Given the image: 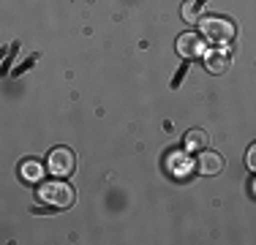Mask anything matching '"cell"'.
Segmentation results:
<instances>
[{"instance_id": "cell-5", "label": "cell", "mask_w": 256, "mask_h": 245, "mask_svg": "<svg viewBox=\"0 0 256 245\" xmlns=\"http://www.w3.org/2000/svg\"><path fill=\"white\" fill-rule=\"evenodd\" d=\"M199 52H202V38H199L196 33H182L178 38V54L180 58L191 60V58H196Z\"/></svg>"}, {"instance_id": "cell-10", "label": "cell", "mask_w": 256, "mask_h": 245, "mask_svg": "<svg viewBox=\"0 0 256 245\" xmlns=\"http://www.w3.org/2000/svg\"><path fill=\"white\" fill-rule=\"evenodd\" d=\"M246 166L251 169V172H256V142L246 150Z\"/></svg>"}, {"instance_id": "cell-2", "label": "cell", "mask_w": 256, "mask_h": 245, "mask_svg": "<svg viewBox=\"0 0 256 245\" xmlns=\"http://www.w3.org/2000/svg\"><path fill=\"white\" fill-rule=\"evenodd\" d=\"M202 24V36L207 41H212V44H229V41H234V22L224 20V16H207V20L199 22Z\"/></svg>"}, {"instance_id": "cell-1", "label": "cell", "mask_w": 256, "mask_h": 245, "mask_svg": "<svg viewBox=\"0 0 256 245\" xmlns=\"http://www.w3.org/2000/svg\"><path fill=\"white\" fill-rule=\"evenodd\" d=\"M38 199L46 202V204H52V207H60V210H66V207L74 204V188H71L68 182H63V177H58V180L41 182Z\"/></svg>"}, {"instance_id": "cell-12", "label": "cell", "mask_w": 256, "mask_h": 245, "mask_svg": "<svg viewBox=\"0 0 256 245\" xmlns=\"http://www.w3.org/2000/svg\"><path fill=\"white\" fill-rule=\"evenodd\" d=\"M36 60H38V54H33V58H30V60H25V66H22V68H16L14 74H16V76H20V74H22V71H28V68H30V66H33V63H36Z\"/></svg>"}, {"instance_id": "cell-4", "label": "cell", "mask_w": 256, "mask_h": 245, "mask_svg": "<svg viewBox=\"0 0 256 245\" xmlns=\"http://www.w3.org/2000/svg\"><path fill=\"white\" fill-rule=\"evenodd\" d=\"M199 172L207 177H216V174H221L224 166H226V161H224V156L221 152H210V150H204L202 156H199Z\"/></svg>"}, {"instance_id": "cell-3", "label": "cell", "mask_w": 256, "mask_h": 245, "mask_svg": "<svg viewBox=\"0 0 256 245\" xmlns=\"http://www.w3.org/2000/svg\"><path fill=\"white\" fill-rule=\"evenodd\" d=\"M46 166H50V172L54 177H68L74 174L76 169V156L74 150H68V147H54V150L50 152V161H46Z\"/></svg>"}, {"instance_id": "cell-11", "label": "cell", "mask_w": 256, "mask_h": 245, "mask_svg": "<svg viewBox=\"0 0 256 245\" xmlns=\"http://www.w3.org/2000/svg\"><path fill=\"white\" fill-rule=\"evenodd\" d=\"M186 71H188V66H182V68L174 74V79H172V88H180V82H182V76H186Z\"/></svg>"}, {"instance_id": "cell-6", "label": "cell", "mask_w": 256, "mask_h": 245, "mask_svg": "<svg viewBox=\"0 0 256 245\" xmlns=\"http://www.w3.org/2000/svg\"><path fill=\"white\" fill-rule=\"evenodd\" d=\"M186 150L188 152H204L207 144H210V136H207L204 128H191V131L186 134Z\"/></svg>"}, {"instance_id": "cell-7", "label": "cell", "mask_w": 256, "mask_h": 245, "mask_svg": "<svg viewBox=\"0 0 256 245\" xmlns=\"http://www.w3.org/2000/svg\"><path fill=\"white\" fill-rule=\"evenodd\" d=\"M20 177L25 182H41V180H44V166H41V161H36V158H25V161L20 164Z\"/></svg>"}, {"instance_id": "cell-9", "label": "cell", "mask_w": 256, "mask_h": 245, "mask_svg": "<svg viewBox=\"0 0 256 245\" xmlns=\"http://www.w3.org/2000/svg\"><path fill=\"white\" fill-rule=\"evenodd\" d=\"M229 66V58L224 52H212L210 58H207V71L210 74H224Z\"/></svg>"}, {"instance_id": "cell-8", "label": "cell", "mask_w": 256, "mask_h": 245, "mask_svg": "<svg viewBox=\"0 0 256 245\" xmlns=\"http://www.w3.org/2000/svg\"><path fill=\"white\" fill-rule=\"evenodd\" d=\"M207 6V0H188V3H182L180 14L186 22H199V14H202V8Z\"/></svg>"}]
</instances>
